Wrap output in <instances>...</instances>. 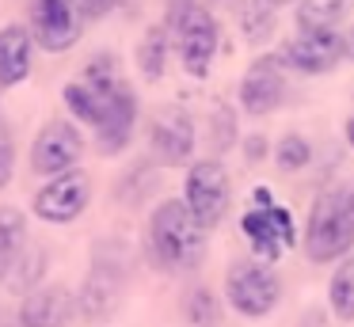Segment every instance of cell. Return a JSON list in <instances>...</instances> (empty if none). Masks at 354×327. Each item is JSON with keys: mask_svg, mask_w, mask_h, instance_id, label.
I'll use <instances>...</instances> for the list:
<instances>
[{"mask_svg": "<svg viewBox=\"0 0 354 327\" xmlns=\"http://www.w3.org/2000/svg\"><path fill=\"white\" fill-rule=\"evenodd\" d=\"M286 99V65L278 53H259L240 80V106L248 114H270Z\"/></svg>", "mask_w": 354, "mask_h": 327, "instance_id": "cell-13", "label": "cell"}, {"mask_svg": "<svg viewBox=\"0 0 354 327\" xmlns=\"http://www.w3.org/2000/svg\"><path fill=\"white\" fill-rule=\"evenodd\" d=\"M0 133H8V126H4V118H0Z\"/></svg>", "mask_w": 354, "mask_h": 327, "instance_id": "cell-33", "label": "cell"}, {"mask_svg": "<svg viewBox=\"0 0 354 327\" xmlns=\"http://www.w3.org/2000/svg\"><path fill=\"white\" fill-rule=\"evenodd\" d=\"M16 175V144H12V133H0V190L12 183Z\"/></svg>", "mask_w": 354, "mask_h": 327, "instance_id": "cell-26", "label": "cell"}, {"mask_svg": "<svg viewBox=\"0 0 354 327\" xmlns=\"http://www.w3.org/2000/svg\"><path fill=\"white\" fill-rule=\"evenodd\" d=\"M206 4H229V0H206Z\"/></svg>", "mask_w": 354, "mask_h": 327, "instance_id": "cell-32", "label": "cell"}, {"mask_svg": "<svg viewBox=\"0 0 354 327\" xmlns=\"http://www.w3.org/2000/svg\"><path fill=\"white\" fill-rule=\"evenodd\" d=\"M24 247H27V217L16 205H0V281H8Z\"/></svg>", "mask_w": 354, "mask_h": 327, "instance_id": "cell-17", "label": "cell"}, {"mask_svg": "<svg viewBox=\"0 0 354 327\" xmlns=\"http://www.w3.org/2000/svg\"><path fill=\"white\" fill-rule=\"evenodd\" d=\"M346 141H351V149H354V114L346 118Z\"/></svg>", "mask_w": 354, "mask_h": 327, "instance_id": "cell-31", "label": "cell"}, {"mask_svg": "<svg viewBox=\"0 0 354 327\" xmlns=\"http://www.w3.org/2000/svg\"><path fill=\"white\" fill-rule=\"evenodd\" d=\"M308 160H313V149H308L305 137L290 133V137H282V141H278L274 164L282 167V171H301V167H308Z\"/></svg>", "mask_w": 354, "mask_h": 327, "instance_id": "cell-23", "label": "cell"}, {"mask_svg": "<svg viewBox=\"0 0 354 327\" xmlns=\"http://www.w3.org/2000/svg\"><path fill=\"white\" fill-rule=\"evenodd\" d=\"M46 266H50V251L42 247V243H27L24 251H19L16 266H12L8 274V289L12 293H31L35 286H42V278H46Z\"/></svg>", "mask_w": 354, "mask_h": 327, "instance_id": "cell-18", "label": "cell"}, {"mask_svg": "<svg viewBox=\"0 0 354 327\" xmlns=\"http://www.w3.org/2000/svg\"><path fill=\"white\" fill-rule=\"evenodd\" d=\"M77 316V293L65 286H35L19 297L16 324L19 327H65Z\"/></svg>", "mask_w": 354, "mask_h": 327, "instance_id": "cell-15", "label": "cell"}, {"mask_svg": "<svg viewBox=\"0 0 354 327\" xmlns=\"http://www.w3.org/2000/svg\"><path fill=\"white\" fill-rule=\"evenodd\" d=\"M145 251L156 270L164 274H187L198 270L206 259V228L194 221L183 198H168L153 209L145 228Z\"/></svg>", "mask_w": 354, "mask_h": 327, "instance_id": "cell-1", "label": "cell"}, {"mask_svg": "<svg viewBox=\"0 0 354 327\" xmlns=\"http://www.w3.org/2000/svg\"><path fill=\"white\" fill-rule=\"evenodd\" d=\"M35 38L27 23H8L0 27V91H12L31 76L35 68Z\"/></svg>", "mask_w": 354, "mask_h": 327, "instance_id": "cell-16", "label": "cell"}, {"mask_svg": "<svg viewBox=\"0 0 354 327\" xmlns=\"http://www.w3.org/2000/svg\"><path fill=\"white\" fill-rule=\"evenodd\" d=\"M346 0H301L297 4V27L301 30H331L343 19Z\"/></svg>", "mask_w": 354, "mask_h": 327, "instance_id": "cell-22", "label": "cell"}, {"mask_svg": "<svg viewBox=\"0 0 354 327\" xmlns=\"http://www.w3.org/2000/svg\"><path fill=\"white\" fill-rule=\"evenodd\" d=\"M248 4H255V8H263V12H278V8L286 4V0H248Z\"/></svg>", "mask_w": 354, "mask_h": 327, "instance_id": "cell-29", "label": "cell"}, {"mask_svg": "<svg viewBox=\"0 0 354 327\" xmlns=\"http://www.w3.org/2000/svg\"><path fill=\"white\" fill-rule=\"evenodd\" d=\"M244 156L252 160V164H255V160H263V156H267V137H259V133L244 137Z\"/></svg>", "mask_w": 354, "mask_h": 327, "instance_id": "cell-28", "label": "cell"}, {"mask_svg": "<svg viewBox=\"0 0 354 327\" xmlns=\"http://www.w3.org/2000/svg\"><path fill=\"white\" fill-rule=\"evenodd\" d=\"M88 205H92V175L80 164L62 175H50L31 198V213L42 225H73Z\"/></svg>", "mask_w": 354, "mask_h": 327, "instance_id": "cell-5", "label": "cell"}, {"mask_svg": "<svg viewBox=\"0 0 354 327\" xmlns=\"http://www.w3.org/2000/svg\"><path fill=\"white\" fill-rule=\"evenodd\" d=\"M278 61L286 68H297V73H331V68L343 61V38L335 30H301L293 42H286L278 50Z\"/></svg>", "mask_w": 354, "mask_h": 327, "instance_id": "cell-14", "label": "cell"}, {"mask_svg": "<svg viewBox=\"0 0 354 327\" xmlns=\"http://www.w3.org/2000/svg\"><path fill=\"white\" fill-rule=\"evenodd\" d=\"M84 156V133H80V122L73 118H50L39 126L31 141V171L39 179H50V175H62L69 167L80 164Z\"/></svg>", "mask_w": 354, "mask_h": 327, "instance_id": "cell-7", "label": "cell"}, {"mask_svg": "<svg viewBox=\"0 0 354 327\" xmlns=\"http://www.w3.org/2000/svg\"><path fill=\"white\" fill-rule=\"evenodd\" d=\"M126 0H80V12H84V19L88 23H100V19H107L115 8H122Z\"/></svg>", "mask_w": 354, "mask_h": 327, "instance_id": "cell-27", "label": "cell"}, {"mask_svg": "<svg viewBox=\"0 0 354 327\" xmlns=\"http://www.w3.org/2000/svg\"><path fill=\"white\" fill-rule=\"evenodd\" d=\"M69 4H77V8H80V0H69ZM80 15H84V12H80Z\"/></svg>", "mask_w": 354, "mask_h": 327, "instance_id": "cell-34", "label": "cell"}, {"mask_svg": "<svg viewBox=\"0 0 354 327\" xmlns=\"http://www.w3.org/2000/svg\"><path fill=\"white\" fill-rule=\"evenodd\" d=\"M164 27H168L171 46H176L183 68L194 80H202L217 53V19L209 12V4L206 0H168Z\"/></svg>", "mask_w": 354, "mask_h": 327, "instance_id": "cell-3", "label": "cell"}, {"mask_svg": "<svg viewBox=\"0 0 354 327\" xmlns=\"http://www.w3.org/2000/svg\"><path fill=\"white\" fill-rule=\"evenodd\" d=\"M229 194H232V183H229V171L221 167V160L206 156V160H194V164L187 167L183 202L206 232L221 225V217L229 213Z\"/></svg>", "mask_w": 354, "mask_h": 327, "instance_id": "cell-6", "label": "cell"}, {"mask_svg": "<svg viewBox=\"0 0 354 327\" xmlns=\"http://www.w3.org/2000/svg\"><path fill=\"white\" fill-rule=\"evenodd\" d=\"M138 91L130 88V80H122L115 91L107 95L103 118L95 126V152L100 156H118L130 149L133 141V126H138Z\"/></svg>", "mask_w": 354, "mask_h": 327, "instance_id": "cell-11", "label": "cell"}, {"mask_svg": "<svg viewBox=\"0 0 354 327\" xmlns=\"http://www.w3.org/2000/svg\"><path fill=\"white\" fill-rule=\"evenodd\" d=\"M240 30H244V38H248L252 46L267 42L270 30H274V12H263V8L248 4L244 12H240Z\"/></svg>", "mask_w": 354, "mask_h": 327, "instance_id": "cell-24", "label": "cell"}, {"mask_svg": "<svg viewBox=\"0 0 354 327\" xmlns=\"http://www.w3.org/2000/svg\"><path fill=\"white\" fill-rule=\"evenodd\" d=\"M354 247V187L339 183L328 187L308 209L305 225V251L313 263H331V259L351 255Z\"/></svg>", "mask_w": 354, "mask_h": 327, "instance_id": "cell-2", "label": "cell"}, {"mask_svg": "<svg viewBox=\"0 0 354 327\" xmlns=\"http://www.w3.org/2000/svg\"><path fill=\"white\" fill-rule=\"evenodd\" d=\"M343 57H351V61H354V27L343 35Z\"/></svg>", "mask_w": 354, "mask_h": 327, "instance_id": "cell-30", "label": "cell"}, {"mask_svg": "<svg viewBox=\"0 0 354 327\" xmlns=\"http://www.w3.org/2000/svg\"><path fill=\"white\" fill-rule=\"evenodd\" d=\"M240 232H244L248 247L263 263H278L286 251L297 243V228H293V213L286 205H252L240 217Z\"/></svg>", "mask_w": 354, "mask_h": 327, "instance_id": "cell-8", "label": "cell"}, {"mask_svg": "<svg viewBox=\"0 0 354 327\" xmlns=\"http://www.w3.org/2000/svg\"><path fill=\"white\" fill-rule=\"evenodd\" d=\"M122 286H126V274L118 266V259H95L77 293V316H84L88 324L111 319L122 304Z\"/></svg>", "mask_w": 354, "mask_h": 327, "instance_id": "cell-10", "label": "cell"}, {"mask_svg": "<svg viewBox=\"0 0 354 327\" xmlns=\"http://www.w3.org/2000/svg\"><path fill=\"white\" fill-rule=\"evenodd\" d=\"M168 46H171V35L168 27H149L138 42V68L145 80H160L164 68H168Z\"/></svg>", "mask_w": 354, "mask_h": 327, "instance_id": "cell-19", "label": "cell"}, {"mask_svg": "<svg viewBox=\"0 0 354 327\" xmlns=\"http://www.w3.org/2000/svg\"><path fill=\"white\" fill-rule=\"evenodd\" d=\"M225 293L229 304L248 319H263L278 308L282 301V281L270 270V263L263 259H244V263H232L225 274Z\"/></svg>", "mask_w": 354, "mask_h": 327, "instance_id": "cell-4", "label": "cell"}, {"mask_svg": "<svg viewBox=\"0 0 354 327\" xmlns=\"http://www.w3.org/2000/svg\"><path fill=\"white\" fill-rule=\"evenodd\" d=\"M27 27H31V38L39 50L46 53H65L84 38L88 19L80 15L77 4L69 0H31V12H27Z\"/></svg>", "mask_w": 354, "mask_h": 327, "instance_id": "cell-9", "label": "cell"}, {"mask_svg": "<svg viewBox=\"0 0 354 327\" xmlns=\"http://www.w3.org/2000/svg\"><path fill=\"white\" fill-rule=\"evenodd\" d=\"M328 301L343 324H354V251L339 263V270L328 281Z\"/></svg>", "mask_w": 354, "mask_h": 327, "instance_id": "cell-20", "label": "cell"}, {"mask_svg": "<svg viewBox=\"0 0 354 327\" xmlns=\"http://www.w3.org/2000/svg\"><path fill=\"white\" fill-rule=\"evenodd\" d=\"M194 118L183 106H164L160 114L149 118V152H153L160 164L176 167L187 164L194 156Z\"/></svg>", "mask_w": 354, "mask_h": 327, "instance_id": "cell-12", "label": "cell"}, {"mask_svg": "<svg viewBox=\"0 0 354 327\" xmlns=\"http://www.w3.org/2000/svg\"><path fill=\"white\" fill-rule=\"evenodd\" d=\"M232 133H236V118L229 114V106H217L214 118H209V141H214V149H229L232 144Z\"/></svg>", "mask_w": 354, "mask_h": 327, "instance_id": "cell-25", "label": "cell"}, {"mask_svg": "<svg viewBox=\"0 0 354 327\" xmlns=\"http://www.w3.org/2000/svg\"><path fill=\"white\" fill-rule=\"evenodd\" d=\"M183 319L191 327H217V324H221V304H217L214 289H206V286L187 289V297H183Z\"/></svg>", "mask_w": 354, "mask_h": 327, "instance_id": "cell-21", "label": "cell"}]
</instances>
